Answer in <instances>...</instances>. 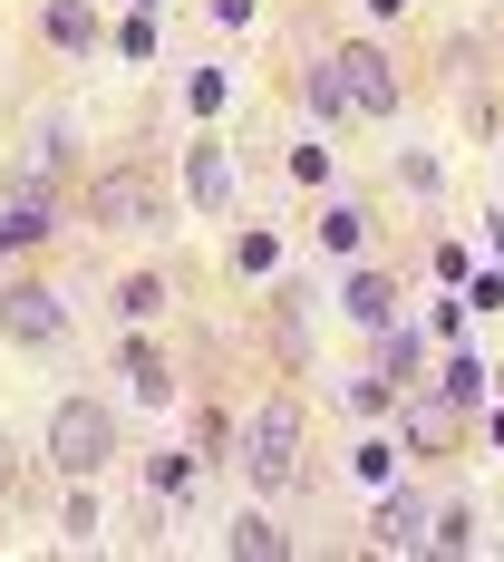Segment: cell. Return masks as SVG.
<instances>
[{
  "mask_svg": "<svg viewBox=\"0 0 504 562\" xmlns=\"http://www.w3.org/2000/svg\"><path fill=\"white\" fill-rule=\"evenodd\" d=\"M108 456H116V417L98 407V397H58V417H49V465L68 475V485H88V475H108Z\"/></svg>",
  "mask_w": 504,
  "mask_h": 562,
  "instance_id": "obj_1",
  "label": "cell"
},
{
  "mask_svg": "<svg viewBox=\"0 0 504 562\" xmlns=\"http://www.w3.org/2000/svg\"><path fill=\"white\" fill-rule=\"evenodd\" d=\"M243 465H253L262 495H301L311 456H301V407H291V397H272V407L253 417V456H243Z\"/></svg>",
  "mask_w": 504,
  "mask_h": 562,
  "instance_id": "obj_2",
  "label": "cell"
},
{
  "mask_svg": "<svg viewBox=\"0 0 504 562\" xmlns=\"http://www.w3.org/2000/svg\"><path fill=\"white\" fill-rule=\"evenodd\" d=\"M88 224L98 233H146L156 224V175H146V156H126V166H108L88 184Z\"/></svg>",
  "mask_w": 504,
  "mask_h": 562,
  "instance_id": "obj_3",
  "label": "cell"
},
{
  "mask_svg": "<svg viewBox=\"0 0 504 562\" xmlns=\"http://www.w3.org/2000/svg\"><path fill=\"white\" fill-rule=\"evenodd\" d=\"M0 330L20 339V349H58L68 339V301H58L49 281H10L0 291Z\"/></svg>",
  "mask_w": 504,
  "mask_h": 562,
  "instance_id": "obj_4",
  "label": "cell"
},
{
  "mask_svg": "<svg viewBox=\"0 0 504 562\" xmlns=\"http://www.w3.org/2000/svg\"><path fill=\"white\" fill-rule=\"evenodd\" d=\"M331 68H339V98H349V116H389V108H397V68H389L379 49H339Z\"/></svg>",
  "mask_w": 504,
  "mask_h": 562,
  "instance_id": "obj_5",
  "label": "cell"
},
{
  "mask_svg": "<svg viewBox=\"0 0 504 562\" xmlns=\"http://www.w3.org/2000/svg\"><path fill=\"white\" fill-rule=\"evenodd\" d=\"M58 175H68V136H58V126H40V136H30V156H20V175H10V184H20L30 204H49V194H58Z\"/></svg>",
  "mask_w": 504,
  "mask_h": 562,
  "instance_id": "obj_6",
  "label": "cell"
},
{
  "mask_svg": "<svg viewBox=\"0 0 504 562\" xmlns=\"http://www.w3.org/2000/svg\"><path fill=\"white\" fill-rule=\"evenodd\" d=\"M339 311H349L359 330H389V321H397V281H389V272H349Z\"/></svg>",
  "mask_w": 504,
  "mask_h": 562,
  "instance_id": "obj_7",
  "label": "cell"
},
{
  "mask_svg": "<svg viewBox=\"0 0 504 562\" xmlns=\"http://www.w3.org/2000/svg\"><path fill=\"white\" fill-rule=\"evenodd\" d=\"M116 379H126V389L146 397V407H166V397H175V369H166V359H156V349H146V339H136V349L116 359Z\"/></svg>",
  "mask_w": 504,
  "mask_h": 562,
  "instance_id": "obj_8",
  "label": "cell"
},
{
  "mask_svg": "<svg viewBox=\"0 0 504 562\" xmlns=\"http://www.w3.org/2000/svg\"><path fill=\"white\" fill-rule=\"evenodd\" d=\"M184 184H194V204H204V214H224V204H233V166H224V146H194Z\"/></svg>",
  "mask_w": 504,
  "mask_h": 562,
  "instance_id": "obj_9",
  "label": "cell"
},
{
  "mask_svg": "<svg viewBox=\"0 0 504 562\" xmlns=\"http://www.w3.org/2000/svg\"><path fill=\"white\" fill-rule=\"evenodd\" d=\"M40 30H49L58 49H98V10H88V0H49V10H40Z\"/></svg>",
  "mask_w": 504,
  "mask_h": 562,
  "instance_id": "obj_10",
  "label": "cell"
},
{
  "mask_svg": "<svg viewBox=\"0 0 504 562\" xmlns=\"http://www.w3.org/2000/svg\"><path fill=\"white\" fill-rule=\"evenodd\" d=\"M224 543H233V553H243V562H281V553H291V533H281L272 514H243V524H233Z\"/></svg>",
  "mask_w": 504,
  "mask_h": 562,
  "instance_id": "obj_11",
  "label": "cell"
},
{
  "mask_svg": "<svg viewBox=\"0 0 504 562\" xmlns=\"http://www.w3.org/2000/svg\"><path fill=\"white\" fill-rule=\"evenodd\" d=\"M407 543H427V514L407 505V495H389L379 505V553H407Z\"/></svg>",
  "mask_w": 504,
  "mask_h": 562,
  "instance_id": "obj_12",
  "label": "cell"
},
{
  "mask_svg": "<svg viewBox=\"0 0 504 562\" xmlns=\"http://www.w3.org/2000/svg\"><path fill=\"white\" fill-rule=\"evenodd\" d=\"M30 243H49V204H30V194H20V204L0 214V252H30Z\"/></svg>",
  "mask_w": 504,
  "mask_h": 562,
  "instance_id": "obj_13",
  "label": "cell"
},
{
  "mask_svg": "<svg viewBox=\"0 0 504 562\" xmlns=\"http://www.w3.org/2000/svg\"><path fill=\"white\" fill-rule=\"evenodd\" d=\"M116 311H126V321H156V311H166V281H156V272H126V281H116Z\"/></svg>",
  "mask_w": 504,
  "mask_h": 562,
  "instance_id": "obj_14",
  "label": "cell"
},
{
  "mask_svg": "<svg viewBox=\"0 0 504 562\" xmlns=\"http://www.w3.org/2000/svg\"><path fill=\"white\" fill-rule=\"evenodd\" d=\"M301 98H311L321 116H349V98H339V68H331V58H321V68H301Z\"/></svg>",
  "mask_w": 504,
  "mask_h": 562,
  "instance_id": "obj_15",
  "label": "cell"
},
{
  "mask_svg": "<svg viewBox=\"0 0 504 562\" xmlns=\"http://www.w3.org/2000/svg\"><path fill=\"white\" fill-rule=\"evenodd\" d=\"M456 437V397H437V407H417V456H437Z\"/></svg>",
  "mask_w": 504,
  "mask_h": 562,
  "instance_id": "obj_16",
  "label": "cell"
},
{
  "mask_svg": "<svg viewBox=\"0 0 504 562\" xmlns=\"http://www.w3.org/2000/svg\"><path fill=\"white\" fill-rule=\"evenodd\" d=\"M58 533H68V543H88V533H98V505H88V485H68V514H58Z\"/></svg>",
  "mask_w": 504,
  "mask_h": 562,
  "instance_id": "obj_17",
  "label": "cell"
},
{
  "mask_svg": "<svg viewBox=\"0 0 504 562\" xmlns=\"http://www.w3.org/2000/svg\"><path fill=\"white\" fill-rule=\"evenodd\" d=\"M466 533H475V524H466V505H447L437 524H427V543H437V553H466Z\"/></svg>",
  "mask_w": 504,
  "mask_h": 562,
  "instance_id": "obj_18",
  "label": "cell"
},
{
  "mask_svg": "<svg viewBox=\"0 0 504 562\" xmlns=\"http://www.w3.org/2000/svg\"><path fill=\"white\" fill-rule=\"evenodd\" d=\"M447 397H456V407H475V397H485V369H475V359H447Z\"/></svg>",
  "mask_w": 504,
  "mask_h": 562,
  "instance_id": "obj_19",
  "label": "cell"
},
{
  "mask_svg": "<svg viewBox=\"0 0 504 562\" xmlns=\"http://www.w3.org/2000/svg\"><path fill=\"white\" fill-rule=\"evenodd\" d=\"M359 233H369V224H359L349 204H331V214H321V243H339V252H359Z\"/></svg>",
  "mask_w": 504,
  "mask_h": 562,
  "instance_id": "obj_20",
  "label": "cell"
},
{
  "mask_svg": "<svg viewBox=\"0 0 504 562\" xmlns=\"http://www.w3.org/2000/svg\"><path fill=\"white\" fill-rule=\"evenodd\" d=\"M359 475H369V485H389V475H397V447H389V437H379V447H359Z\"/></svg>",
  "mask_w": 504,
  "mask_h": 562,
  "instance_id": "obj_21",
  "label": "cell"
},
{
  "mask_svg": "<svg viewBox=\"0 0 504 562\" xmlns=\"http://www.w3.org/2000/svg\"><path fill=\"white\" fill-rule=\"evenodd\" d=\"M0 495H20V447L0 437Z\"/></svg>",
  "mask_w": 504,
  "mask_h": 562,
  "instance_id": "obj_22",
  "label": "cell"
},
{
  "mask_svg": "<svg viewBox=\"0 0 504 562\" xmlns=\"http://www.w3.org/2000/svg\"><path fill=\"white\" fill-rule=\"evenodd\" d=\"M204 10H214V20H253V0H204Z\"/></svg>",
  "mask_w": 504,
  "mask_h": 562,
  "instance_id": "obj_23",
  "label": "cell"
},
{
  "mask_svg": "<svg viewBox=\"0 0 504 562\" xmlns=\"http://www.w3.org/2000/svg\"><path fill=\"white\" fill-rule=\"evenodd\" d=\"M495 437H504V417H495Z\"/></svg>",
  "mask_w": 504,
  "mask_h": 562,
  "instance_id": "obj_24",
  "label": "cell"
}]
</instances>
